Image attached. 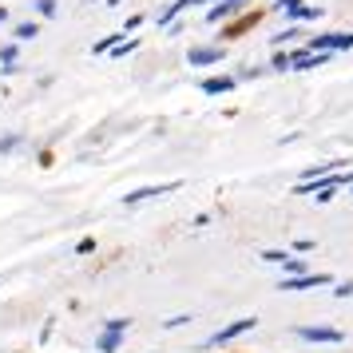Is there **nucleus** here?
<instances>
[{
	"label": "nucleus",
	"mask_w": 353,
	"mask_h": 353,
	"mask_svg": "<svg viewBox=\"0 0 353 353\" xmlns=\"http://www.w3.org/2000/svg\"><path fill=\"white\" fill-rule=\"evenodd\" d=\"M321 286H334V278L325 270H310V274H298V278H278L282 294H305V290H321Z\"/></svg>",
	"instance_id": "nucleus-3"
},
{
	"label": "nucleus",
	"mask_w": 353,
	"mask_h": 353,
	"mask_svg": "<svg viewBox=\"0 0 353 353\" xmlns=\"http://www.w3.org/2000/svg\"><path fill=\"white\" fill-rule=\"evenodd\" d=\"M123 40H128V32H123V28H119V32H108V36H99L96 44H92V52H96V56H108V52H112L115 44H123Z\"/></svg>",
	"instance_id": "nucleus-17"
},
{
	"label": "nucleus",
	"mask_w": 353,
	"mask_h": 353,
	"mask_svg": "<svg viewBox=\"0 0 353 353\" xmlns=\"http://www.w3.org/2000/svg\"><path fill=\"white\" fill-rule=\"evenodd\" d=\"M314 250H318L314 239H294V254H314Z\"/></svg>",
	"instance_id": "nucleus-29"
},
{
	"label": "nucleus",
	"mask_w": 353,
	"mask_h": 353,
	"mask_svg": "<svg viewBox=\"0 0 353 353\" xmlns=\"http://www.w3.org/2000/svg\"><path fill=\"white\" fill-rule=\"evenodd\" d=\"M239 4H254V0H239Z\"/></svg>",
	"instance_id": "nucleus-33"
},
{
	"label": "nucleus",
	"mask_w": 353,
	"mask_h": 353,
	"mask_svg": "<svg viewBox=\"0 0 353 353\" xmlns=\"http://www.w3.org/2000/svg\"><path fill=\"white\" fill-rule=\"evenodd\" d=\"M350 191H353V183H350Z\"/></svg>",
	"instance_id": "nucleus-35"
},
{
	"label": "nucleus",
	"mask_w": 353,
	"mask_h": 353,
	"mask_svg": "<svg viewBox=\"0 0 353 353\" xmlns=\"http://www.w3.org/2000/svg\"><path fill=\"white\" fill-rule=\"evenodd\" d=\"M143 24H147V17H143V12H131V17L128 20H123V32H139V28H143Z\"/></svg>",
	"instance_id": "nucleus-25"
},
{
	"label": "nucleus",
	"mask_w": 353,
	"mask_h": 353,
	"mask_svg": "<svg viewBox=\"0 0 353 353\" xmlns=\"http://www.w3.org/2000/svg\"><path fill=\"white\" fill-rule=\"evenodd\" d=\"M250 330H258V318H239V321H230V325H223L219 334H210L207 341H203V350H223V345L239 341V337H242V334H250Z\"/></svg>",
	"instance_id": "nucleus-4"
},
{
	"label": "nucleus",
	"mask_w": 353,
	"mask_h": 353,
	"mask_svg": "<svg viewBox=\"0 0 353 353\" xmlns=\"http://www.w3.org/2000/svg\"><path fill=\"white\" fill-rule=\"evenodd\" d=\"M266 17H270V8L266 4H250V8H242L239 17H230L226 24H219V36H214V44H234V40H242V36H250L258 28V24H266Z\"/></svg>",
	"instance_id": "nucleus-1"
},
{
	"label": "nucleus",
	"mask_w": 353,
	"mask_h": 353,
	"mask_svg": "<svg viewBox=\"0 0 353 353\" xmlns=\"http://www.w3.org/2000/svg\"><path fill=\"white\" fill-rule=\"evenodd\" d=\"M226 353H242V350H226Z\"/></svg>",
	"instance_id": "nucleus-34"
},
{
	"label": "nucleus",
	"mask_w": 353,
	"mask_h": 353,
	"mask_svg": "<svg viewBox=\"0 0 353 353\" xmlns=\"http://www.w3.org/2000/svg\"><path fill=\"white\" fill-rule=\"evenodd\" d=\"M305 24H290V28H282L278 36H270V52L274 48H298V44H305Z\"/></svg>",
	"instance_id": "nucleus-12"
},
{
	"label": "nucleus",
	"mask_w": 353,
	"mask_h": 353,
	"mask_svg": "<svg viewBox=\"0 0 353 353\" xmlns=\"http://www.w3.org/2000/svg\"><path fill=\"white\" fill-rule=\"evenodd\" d=\"M119 4H123V0H108V8H119Z\"/></svg>",
	"instance_id": "nucleus-32"
},
{
	"label": "nucleus",
	"mask_w": 353,
	"mask_h": 353,
	"mask_svg": "<svg viewBox=\"0 0 353 353\" xmlns=\"http://www.w3.org/2000/svg\"><path fill=\"white\" fill-rule=\"evenodd\" d=\"M266 72H274V76H286L290 72V48H274L270 52V68Z\"/></svg>",
	"instance_id": "nucleus-18"
},
{
	"label": "nucleus",
	"mask_w": 353,
	"mask_h": 353,
	"mask_svg": "<svg viewBox=\"0 0 353 353\" xmlns=\"http://www.w3.org/2000/svg\"><path fill=\"white\" fill-rule=\"evenodd\" d=\"M103 330H112V334H128L131 318H108V321H103Z\"/></svg>",
	"instance_id": "nucleus-26"
},
{
	"label": "nucleus",
	"mask_w": 353,
	"mask_h": 353,
	"mask_svg": "<svg viewBox=\"0 0 353 353\" xmlns=\"http://www.w3.org/2000/svg\"><path fill=\"white\" fill-rule=\"evenodd\" d=\"M226 56H230V48L226 44H194V48H187V64L191 68H219L226 64Z\"/></svg>",
	"instance_id": "nucleus-2"
},
{
	"label": "nucleus",
	"mask_w": 353,
	"mask_h": 353,
	"mask_svg": "<svg viewBox=\"0 0 353 353\" xmlns=\"http://www.w3.org/2000/svg\"><path fill=\"white\" fill-rule=\"evenodd\" d=\"M294 337L305 341V345H341V341H345V334H341L337 325H298Z\"/></svg>",
	"instance_id": "nucleus-5"
},
{
	"label": "nucleus",
	"mask_w": 353,
	"mask_h": 353,
	"mask_svg": "<svg viewBox=\"0 0 353 353\" xmlns=\"http://www.w3.org/2000/svg\"><path fill=\"white\" fill-rule=\"evenodd\" d=\"M310 52H353V32H321V36H305Z\"/></svg>",
	"instance_id": "nucleus-7"
},
{
	"label": "nucleus",
	"mask_w": 353,
	"mask_h": 353,
	"mask_svg": "<svg viewBox=\"0 0 353 353\" xmlns=\"http://www.w3.org/2000/svg\"><path fill=\"white\" fill-rule=\"evenodd\" d=\"M242 8H250V4H239V0H214V4H210L207 8V24H214V28H219V24H226V20L230 17H239Z\"/></svg>",
	"instance_id": "nucleus-10"
},
{
	"label": "nucleus",
	"mask_w": 353,
	"mask_h": 353,
	"mask_svg": "<svg viewBox=\"0 0 353 353\" xmlns=\"http://www.w3.org/2000/svg\"><path fill=\"white\" fill-rule=\"evenodd\" d=\"M239 88V76L234 72H214V76H203L199 80V92L203 96H230Z\"/></svg>",
	"instance_id": "nucleus-8"
},
{
	"label": "nucleus",
	"mask_w": 353,
	"mask_h": 353,
	"mask_svg": "<svg viewBox=\"0 0 353 353\" xmlns=\"http://www.w3.org/2000/svg\"><path fill=\"white\" fill-rule=\"evenodd\" d=\"M36 36H40V20H20V24H12V40L17 44H28Z\"/></svg>",
	"instance_id": "nucleus-14"
},
{
	"label": "nucleus",
	"mask_w": 353,
	"mask_h": 353,
	"mask_svg": "<svg viewBox=\"0 0 353 353\" xmlns=\"http://www.w3.org/2000/svg\"><path fill=\"white\" fill-rule=\"evenodd\" d=\"M314 266H310V258H298V254H286V262H282V278H298V274H310Z\"/></svg>",
	"instance_id": "nucleus-16"
},
{
	"label": "nucleus",
	"mask_w": 353,
	"mask_h": 353,
	"mask_svg": "<svg viewBox=\"0 0 353 353\" xmlns=\"http://www.w3.org/2000/svg\"><path fill=\"white\" fill-rule=\"evenodd\" d=\"M8 17H12V12H8V4H0V24H8Z\"/></svg>",
	"instance_id": "nucleus-31"
},
{
	"label": "nucleus",
	"mask_w": 353,
	"mask_h": 353,
	"mask_svg": "<svg viewBox=\"0 0 353 353\" xmlns=\"http://www.w3.org/2000/svg\"><path fill=\"white\" fill-rule=\"evenodd\" d=\"M282 17H286L290 24H314V20L325 17V8H321V4H305V0H294V4H290Z\"/></svg>",
	"instance_id": "nucleus-9"
},
{
	"label": "nucleus",
	"mask_w": 353,
	"mask_h": 353,
	"mask_svg": "<svg viewBox=\"0 0 353 353\" xmlns=\"http://www.w3.org/2000/svg\"><path fill=\"white\" fill-rule=\"evenodd\" d=\"M32 12H36V20H56L60 17V4L56 0H32Z\"/></svg>",
	"instance_id": "nucleus-19"
},
{
	"label": "nucleus",
	"mask_w": 353,
	"mask_h": 353,
	"mask_svg": "<svg viewBox=\"0 0 353 353\" xmlns=\"http://www.w3.org/2000/svg\"><path fill=\"white\" fill-rule=\"evenodd\" d=\"M96 250H99V242H96V239H80V242H76V254H80V258L96 254Z\"/></svg>",
	"instance_id": "nucleus-28"
},
{
	"label": "nucleus",
	"mask_w": 353,
	"mask_h": 353,
	"mask_svg": "<svg viewBox=\"0 0 353 353\" xmlns=\"http://www.w3.org/2000/svg\"><path fill=\"white\" fill-rule=\"evenodd\" d=\"M36 163H40V167H52V163H56V151H52V147H44V151L36 155Z\"/></svg>",
	"instance_id": "nucleus-30"
},
{
	"label": "nucleus",
	"mask_w": 353,
	"mask_h": 353,
	"mask_svg": "<svg viewBox=\"0 0 353 353\" xmlns=\"http://www.w3.org/2000/svg\"><path fill=\"white\" fill-rule=\"evenodd\" d=\"M334 298H337V302L353 298V278H345V282H334Z\"/></svg>",
	"instance_id": "nucleus-27"
},
{
	"label": "nucleus",
	"mask_w": 353,
	"mask_h": 353,
	"mask_svg": "<svg viewBox=\"0 0 353 353\" xmlns=\"http://www.w3.org/2000/svg\"><path fill=\"white\" fill-rule=\"evenodd\" d=\"M17 64H20V44L17 40L0 44V68H17Z\"/></svg>",
	"instance_id": "nucleus-20"
},
{
	"label": "nucleus",
	"mask_w": 353,
	"mask_h": 353,
	"mask_svg": "<svg viewBox=\"0 0 353 353\" xmlns=\"http://www.w3.org/2000/svg\"><path fill=\"white\" fill-rule=\"evenodd\" d=\"M135 48H139V36H128V40H123V44H115L108 56H112V60H123V56H131Z\"/></svg>",
	"instance_id": "nucleus-21"
},
{
	"label": "nucleus",
	"mask_w": 353,
	"mask_h": 353,
	"mask_svg": "<svg viewBox=\"0 0 353 353\" xmlns=\"http://www.w3.org/2000/svg\"><path fill=\"white\" fill-rule=\"evenodd\" d=\"M234 76H239V83H242V80H262L266 72H262V68H254V64H242V68H234Z\"/></svg>",
	"instance_id": "nucleus-22"
},
{
	"label": "nucleus",
	"mask_w": 353,
	"mask_h": 353,
	"mask_svg": "<svg viewBox=\"0 0 353 353\" xmlns=\"http://www.w3.org/2000/svg\"><path fill=\"white\" fill-rule=\"evenodd\" d=\"M24 143H28L24 131H4V135H0V155H17Z\"/></svg>",
	"instance_id": "nucleus-15"
},
{
	"label": "nucleus",
	"mask_w": 353,
	"mask_h": 353,
	"mask_svg": "<svg viewBox=\"0 0 353 353\" xmlns=\"http://www.w3.org/2000/svg\"><path fill=\"white\" fill-rule=\"evenodd\" d=\"M191 314H171V318L163 321V330H183V325H191Z\"/></svg>",
	"instance_id": "nucleus-24"
},
{
	"label": "nucleus",
	"mask_w": 353,
	"mask_h": 353,
	"mask_svg": "<svg viewBox=\"0 0 353 353\" xmlns=\"http://www.w3.org/2000/svg\"><path fill=\"white\" fill-rule=\"evenodd\" d=\"M123 337H128V334H112V330H99V337H96V353H119V350H123Z\"/></svg>",
	"instance_id": "nucleus-13"
},
{
	"label": "nucleus",
	"mask_w": 353,
	"mask_h": 353,
	"mask_svg": "<svg viewBox=\"0 0 353 353\" xmlns=\"http://www.w3.org/2000/svg\"><path fill=\"white\" fill-rule=\"evenodd\" d=\"M194 4H214V0H171V4H163V8H159L155 24H159V28H171V24H175L187 8H194Z\"/></svg>",
	"instance_id": "nucleus-11"
},
{
	"label": "nucleus",
	"mask_w": 353,
	"mask_h": 353,
	"mask_svg": "<svg viewBox=\"0 0 353 353\" xmlns=\"http://www.w3.org/2000/svg\"><path fill=\"white\" fill-rule=\"evenodd\" d=\"M262 262H270V266H282V262H286V250H278V246H266V250H262Z\"/></svg>",
	"instance_id": "nucleus-23"
},
{
	"label": "nucleus",
	"mask_w": 353,
	"mask_h": 353,
	"mask_svg": "<svg viewBox=\"0 0 353 353\" xmlns=\"http://www.w3.org/2000/svg\"><path fill=\"white\" fill-rule=\"evenodd\" d=\"M179 187H183V179H171V183H151V187H135V191H128L119 203H123V207H139V203H151V199H159V194H175Z\"/></svg>",
	"instance_id": "nucleus-6"
}]
</instances>
